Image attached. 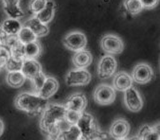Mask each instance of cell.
Returning <instances> with one entry per match:
<instances>
[{
    "label": "cell",
    "instance_id": "35",
    "mask_svg": "<svg viewBox=\"0 0 160 140\" xmlns=\"http://www.w3.org/2000/svg\"><path fill=\"white\" fill-rule=\"evenodd\" d=\"M4 129H5V126H4V122L3 120L0 118V136H1L4 132Z\"/></svg>",
    "mask_w": 160,
    "mask_h": 140
},
{
    "label": "cell",
    "instance_id": "25",
    "mask_svg": "<svg viewBox=\"0 0 160 140\" xmlns=\"http://www.w3.org/2000/svg\"><path fill=\"white\" fill-rule=\"evenodd\" d=\"M123 7L128 13L132 15H137L143 10L140 0H124Z\"/></svg>",
    "mask_w": 160,
    "mask_h": 140
},
{
    "label": "cell",
    "instance_id": "29",
    "mask_svg": "<svg viewBox=\"0 0 160 140\" xmlns=\"http://www.w3.org/2000/svg\"><path fill=\"white\" fill-rule=\"evenodd\" d=\"M23 64V61L13 59L10 57L5 64V68L7 70V72H12V71H21Z\"/></svg>",
    "mask_w": 160,
    "mask_h": 140
},
{
    "label": "cell",
    "instance_id": "38",
    "mask_svg": "<svg viewBox=\"0 0 160 140\" xmlns=\"http://www.w3.org/2000/svg\"><path fill=\"white\" fill-rule=\"evenodd\" d=\"M130 140H140L138 136H135V137H132V138H130Z\"/></svg>",
    "mask_w": 160,
    "mask_h": 140
},
{
    "label": "cell",
    "instance_id": "27",
    "mask_svg": "<svg viewBox=\"0 0 160 140\" xmlns=\"http://www.w3.org/2000/svg\"><path fill=\"white\" fill-rule=\"evenodd\" d=\"M5 13L9 16L11 19H20L24 16V12L21 9L20 5H14V6H9V7H3Z\"/></svg>",
    "mask_w": 160,
    "mask_h": 140
},
{
    "label": "cell",
    "instance_id": "13",
    "mask_svg": "<svg viewBox=\"0 0 160 140\" xmlns=\"http://www.w3.org/2000/svg\"><path fill=\"white\" fill-rule=\"evenodd\" d=\"M87 105V98L82 93H75L71 95L66 104L65 107L67 110L76 111V112H83Z\"/></svg>",
    "mask_w": 160,
    "mask_h": 140
},
{
    "label": "cell",
    "instance_id": "41",
    "mask_svg": "<svg viewBox=\"0 0 160 140\" xmlns=\"http://www.w3.org/2000/svg\"><path fill=\"white\" fill-rule=\"evenodd\" d=\"M119 140H130V138H127V137H126V138H123V139H119Z\"/></svg>",
    "mask_w": 160,
    "mask_h": 140
},
{
    "label": "cell",
    "instance_id": "18",
    "mask_svg": "<svg viewBox=\"0 0 160 140\" xmlns=\"http://www.w3.org/2000/svg\"><path fill=\"white\" fill-rule=\"evenodd\" d=\"M138 137L140 140H160L159 136V124L151 126L143 125L138 134Z\"/></svg>",
    "mask_w": 160,
    "mask_h": 140
},
{
    "label": "cell",
    "instance_id": "16",
    "mask_svg": "<svg viewBox=\"0 0 160 140\" xmlns=\"http://www.w3.org/2000/svg\"><path fill=\"white\" fill-rule=\"evenodd\" d=\"M24 26L28 28L31 31H32L37 38L47 36V35L48 34V32H49V28H48V25L43 24L42 22H40L35 16H32L31 18H29L28 21H26Z\"/></svg>",
    "mask_w": 160,
    "mask_h": 140
},
{
    "label": "cell",
    "instance_id": "6",
    "mask_svg": "<svg viewBox=\"0 0 160 140\" xmlns=\"http://www.w3.org/2000/svg\"><path fill=\"white\" fill-rule=\"evenodd\" d=\"M118 62L113 55H104L98 63V77L101 80L112 78L117 70Z\"/></svg>",
    "mask_w": 160,
    "mask_h": 140
},
{
    "label": "cell",
    "instance_id": "17",
    "mask_svg": "<svg viewBox=\"0 0 160 140\" xmlns=\"http://www.w3.org/2000/svg\"><path fill=\"white\" fill-rule=\"evenodd\" d=\"M93 62V57L90 51L82 49L74 53L72 57V62L76 68H86Z\"/></svg>",
    "mask_w": 160,
    "mask_h": 140
},
{
    "label": "cell",
    "instance_id": "33",
    "mask_svg": "<svg viewBox=\"0 0 160 140\" xmlns=\"http://www.w3.org/2000/svg\"><path fill=\"white\" fill-rule=\"evenodd\" d=\"M46 78H47V76L45 75V73L43 72L40 76H38L36 79H34L33 81H31V82H32V84H33V86H34V88H35V90L37 91L41 86H42V84L44 83V82H45V80H46Z\"/></svg>",
    "mask_w": 160,
    "mask_h": 140
},
{
    "label": "cell",
    "instance_id": "23",
    "mask_svg": "<svg viewBox=\"0 0 160 140\" xmlns=\"http://www.w3.org/2000/svg\"><path fill=\"white\" fill-rule=\"evenodd\" d=\"M25 76L22 74L21 71H12L8 72L6 76V82L9 86L13 88H19L21 87L25 82H26Z\"/></svg>",
    "mask_w": 160,
    "mask_h": 140
},
{
    "label": "cell",
    "instance_id": "26",
    "mask_svg": "<svg viewBox=\"0 0 160 140\" xmlns=\"http://www.w3.org/2000/svg\"><path fill=\"white\" fill-rule=\"evenodd\" d=\"M9 50H10V54H11L12 58L16 59V60H20V61L26 60V57H25V45H23L19 41H17L12 47H10Z\"/></svg>",
    "mask_w": 160,
    "mask_h": 140
},
{
    "label": "cell",
    "instance_id": "40",
    "mask_svg": "<svg viewBox=\"0 0 160 140\" xmlns=\"http://www.w3.org/2000/svg\"><path fill=\"white\" fill-rule=\"evenodd\" d=\"M93 140H103L102 138H95V139H93Z\"/></svg>",
    "mask_w": 160,
    "mask_h": 140
},
{
    "label": "cell",
    "instance_id": "2",
    "mask_svg": "<svg viewBox=\"0 0 160 140\" xmlns=\"http://www.w3.org/2000/svg\"><path fill=\"white\" fill-rule=\"evenodd\" d=\"M48 103V99H45L37 94L29 92L20 93L14 99V106L30 116L42 114Z\"/></svg>",
    "mask_w": 160,
    "mask_h": 140
},
{
    "label": "cell",
    "instance_id": "24",
    "mask_svg": "<svg viewBox=\"0 0 160 140\" xmlns=\"http://www.w3.org/2000/svg\"><path fill=\"white\" fill-rule=\"evenodd\" d=\"M16 36L18 38V41L20 43H22L23 45H27V44H29L31 42H34L37 40V37L35 36V34L28 28H27L25 26H22L21 29L19 30Z\"/></svg>",
    "mask_w": 160,
    "mask_h": 140
},
{
    "label": "cell",
    "instance_id": "28",
    "mask_svg": "<svg viewBox=\"0 0 160 140\" xmlns=\"http://www.w3.org/2000/svg\"><path fill=\"white\" fill-rule=\"evenodd\" d=\"M47 1L48 0H30L28 4V10L32 14L36 15L46 7Z\"/></svg>",
    "mask_w": 160,
    "mask_h": 140
},
{
    "label": "cell",
    "instance_id": "19",
    "mask_svg": "<svg viewBox=\"0 0 160 140\" xmlns=\"http://www.w3.org/2000/svg\"><path fill=\"white\" fill-rule=\"evenodd\" d=\"M55 9H56L55 2L52 1V0H48L46 7H45L40 12H38V13H37L36 15H34V16H35L40 22H42L43 24L48 25L49 22L52 21V19H53V17H54Z\"/></svg>",
    "mask_w": 160,
    "mask_h": 140
},
{
    "label": "cell",
    "instance_id": "34",
    "mask_svg": "<svg viewBox=\"0 0 160 140\" xmlns=\"http://www.w3.org/2000/svg\"><path fill=\"white\" fill-rule=\"evenodd\" d=\"M1 1L3 3V7L19 5V3H20V0H1Z\"/></svg>",
    "mask_w": 160,
    "mask_h": 140
},
{
    "label": "cell",
    "instance_id": "36",
    "mask_svg": "<svg viewBox=\"0 0 160 140\" xmlns=\"http://www.w3.org/2000/svg\"><path fill=\"white\" fill-rule=\"evenodd\" d=\"M5 33L0 29V46H1L2 44H3V40H4V38H5Z\"/></svg>",
    "mask_w": 160,
    "mask_h": 140
},
{
    "label": "cell",
    "instance_id": "31",
    "mask_svg": "<svg viewBox=\"0 0 160 140\" xmlns=\"http://www.w3.org/2000/svg\"><path fill=\"white\" fill-rule=\"evenodd\" d=\"M11 57L10 50L4 46H0V70L5 67L8 59Z\"/></svg>",
    "mask_w": 160,
    "mask_h": 140
},
{
    "label": "cell",
    "instance_id": "9",
    "mask_svg": "<svg viewBox=\"0 0 160 140\" xmlns=\"http://www.w3.org/2000/svg\"><path fill=\"white\" fill-rule=\"evenodd\" d=\"M102 49L109 55L120 54L124 49L123 41L115 34H107L101 40Z\"/></svg>",
    "mask_w": 160,
    "mask_h": 140
},
{
    "label": "cell",
    "instance_id": "7",
    "mask_svg": "<svg viewBox=\"0 0 160 140\" xmlns=\"http://www.w3.org/2000/svg\"><path fill=\"white\" fill-rule=\"evenodd\" d=\"M62 44L68 50L77 52L85 48L87 44V39L82 32L72 31L63 37Z\"/></svg>",
    "mask_w": 160,
    "mask_h": 140
},
{
    "label": "cell",
    "instance_id": "10",
    "mask_svg": "<svg viewBox=\"0 0 160 140\" xmlns=\"http://www.w3.org/2000/svg\"><path fill=\"white\" fill-rule=\"evenodd\" d=\"M131 78L133 82L138 84H145L151 82L153 78V71L148 63L141 62L134 67Z\"/></svg>",
    "mask_w": 160,
    "mask_h": 140
},
{
    "label": "cell",
    "instance_id": "32",
    "mask_svg": "<svg viewBox=\"0 0 160 140\" xmlns=\"http://www.w3.org/2000/svg\"><path fill=\"white\" fill-rule=\"evenodd\" d=\"M140 2H141L143 9L151 10V9L155 8L158 5L159 0H140Z\"/></svg>",
    "mask_w": 160,
    "mask_h": 140
},
{
    "label": "cell",
    "instance_id": "1",
    "mask_svg": "<svg viewBox=\"0 0 160 140\" xmlns=\"http://www.w3.org/2000/svg\"><path fill=\"white\" fill-rule=\"evenodd\" d=\"M65 105L58 103H48L42 112L40 119V129L48 136H56L61 131L65 130L68 124L65 121Z\"/></svg>",
    "mask_w": 160,
    "mask_h": 140
},
{
    "label": "cell",
    "instance_id": "30",
    "mask_svg": "<svg viewBox=\"0 0 160 140\" xmlns=\"http://www.w3.org/2000/svg\"><path fill=\"white\" fill-rule=\"evenodd\" d=\"M82 112H76L71 110H67L65 114V121L68 125H76Z\"/></svg>",
    "mask_w": 160,
    "mask_h": 140
},
{
    "label": "cell",
    "instance_id": "22",
    "mask_svg": "<svg viewBox=\"0 0 160 140\" xmlns=\"http://www.w3.org/2000/svg\"><path fill=\"white\" fill-rule=\"evenodd\" d=\"M43 51V48L38 40L25 45V57L26 59L36 60Z\"/></svg>",
    "mask_w": 160,
    "mask_h": 140
},
{
    "label": "cell",
    "instance_id": "12",
    "mask_svg": "<svg viewBox=\"0 0 160 140\" xmlns=\"http://www.w3.org/2000/svg\"><path fill=\"white\" fill-rule=\"evenodd\" d=\"M130 132V125L123 118H118L116 119L109 130L110 135L115 139V140H119L126 138Z\"/></svg>",
    "mask_w": 160,
    "mask_h": 140
},
{
    "label": "cell",
    "instance_id": "14",
    "mask_svg": "<svg viewBox=\"0 0 160 140\" xmlns=\"http://www.w3.org/2000/svg\"><path fill=\"white\" fill-rule=\"evenodd\" d=\"M58 88H59L58 81L53 77H47L42 86L36 91L37 92L36 94L45 99H48L58 91Z\"/></svg>",
    "mask_w": 160,
    "mask_h": 140
},
{
    "label": "cell",
    "instance_id": "21",
    "mask_svg": "<svg viewBox=\"0 0 160 140\" xmlns=\"http://www.w3.org/2000/svg\"><path fill=\"white\" fill-rule=\"evenodd\" d=\"M58 137L60 140H79L82 133L77 125H68L65 130L60 132Z\"/></svg>",
    "mask_w": 160,
    "mask_h": 140
},
{
    "label": "cell",
    "instance_id": "39",
    "mask_svg": "<svg viewBox=\"0 0 160 140\" xmlns=\"http://www.w3.org/2000/svg\"><path fill=\"white\" fill-rule=\"evenodd\" d=\"M79 140H88V139H86V138H84V137H82V136Z\"/></svg>",
    "mask_w": 160,
    "mask_h": 140
},
{
    "label": "cell",
    "instance_id": "20",
    "mask_svg": "<svg viewBox=\"0 0 160 140\" xmlns=\"http://www.w3.org/2000/svg\"><path fill=\"white\" fill-rule=\"evenodd\" d=\"M21 28H22V24L20 23V21L16 19L8 18L1 24L0 29L7 35H17Z\"/></svg>",
    "mask_w": 160,
    "mask_h": 140
},
{
    "label": "cell",
    "instance_id": "37",
    "mask_svg": "<svg viewBox=\"0 0 160 140\" xmlns=\"http://www.w3.org/2000/svg\"><path fill=\"white\" fill-rule=\"evenodd\" d=\"M48 140H60V139H59L58 135H56V136H48Z\"/></svg>",
    "mask_w": 160,
    "mask_h": 140
},
{
    "label": "cell",
    "instance_id": "8",
    "mask_svg": "<svg viewBox=\"0 0 160 140\" xmlns=\"http://www.w3.org/2000/svg\"><path fill=\"white\" fill-rule=\"evenodd\" d=\"M93 98L98 104L109 105L116 99V90L108 84H100L94 90Z\"/></svg>",
    "mask_w": 160,
    "mask_h": 140
},
{
    "label": "cell",
    "instance_id": "5",
    "mask_svg": "<svg viewBox=\"0 0 160 140\" xmlns=\"http://www.w3.org/2000/svg\"><path fill=\"white\" fill-rule=\"evenodd\" d=\"M123 101L125 107L131 112L137 113L143 108V99L141 98V95L134 86L124 91Z\"/></svg>",
    "mask_w": 160,
    "mask_h": 140
},
{
    "label": "cell",
    "instance_id": "15",
    "mask_svg": "<svg viewBox=\"0 0 160 140\" xmlns=\"http://www.w3.org/2000/svg\"><path fill=\"white\" fill-rule=\"evenodd\" d=\"M133 80L131 78V75L128 74L127 72L120 71L117 73L113 79V88L118 91L124 92L128 88L133 86Z\"/></svg>",
    "mask_w": 160,
    "mask_h": 140
},
{
    "label": "cell",
    "instance_id": "4",
    "mask_svg": "<svg viewBox=\"0 0 160 140\" xmlns=\"http://www.w3.org/2000/svg\"><path fill=\"white\" fill-rule=\"evenodd\" d=\"M91 82V74L86 68H73L67 74L66 83L68 86H83Z\"/></svg>",
    "mask_w": 160,
    "mask_h": 140
},
{
    "label": "cell",
    "instance_id": "11",
    "mask_svg": "<svg viewBox=\"0 0 160 140\" xmlns=\"http://www.w3.org/2000/svg\"><path fill=\"white\" fill-rule=\"evenodd\" d=\"M21 72L26 79L29 81H33L43 73V70L40 62L37 60L26 59L23 61Z\"/></svg>",
    "mask_w": 160,
    "mask_h": 140
},
{
    "label": "cell",
    "instance_id": "3",
    "mask_svg": "<svg viewBox=\"0 0 160 140\" xmlns=\"http://www.w3.org/2000/svg\"><path fill=\"white\" fill-rule=\"evenodd\" d=\"M76 125L82 133V136L88 140H93L95 138L104 139L106 137L104 132L100 130L95 117L89 113L83 111Z\"/></svg>",
    "mask_w": 160,
    "mask_h": 140
}]
</instances>
